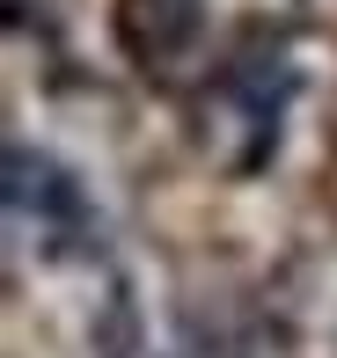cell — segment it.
<instances>
[{"label":"cell","mask_w":337,"mask_h":358,"mask_svg":"<svg viewBox=\"0 0 337 358\" xmlns=\"http://www.w3.org/2000/svg\"><path fill=\"white\" fill-rule=\"evenodd\" d=\"M8 213H15V227L44 234V256H88L95 234H103L88 183L44 146H8Z\"/></svg>","instance_id":"1"}]
</instances>
